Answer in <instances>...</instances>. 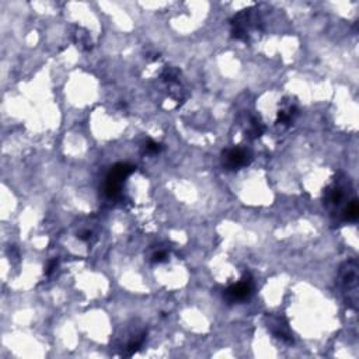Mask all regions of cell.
<instances>
[{
	"label": "cell",
	"instance_id": "3957f363",
	"mask_svg": "<svg viewBox=\"0 0 359 359\" xmlns=\"http://www.w3.org/2000/svg\"><path fill=\"white\" fill-rule=\"evenodd\" d=\"M251 162V154L244 147H233L223 153V166L227 170H238Z\"/></svg>",
	"mask_w": 359,
	"mask_h": 359
},
{
	"label": "cell",
	"instance_id": "9c48e42d",
	"mask_svg": "<svg viewBox=\"0 0 359 359\" xmlns=\"http://www.w3.org/2000/svg\"><path fill=\"white\" fill-rule=\"evenodd\" d=\"M296 115H298V108H296L293 104H288L286 107H284V108L278 112V124L291 125Z\"/></svg>",
	"mask_w": 359,
	"mask_h": 359
},
{
	"label": "cell",
	"instance_id": "9a60e30c",
	"mask_svg": "<svg viewBox=\"0 0 359 359\" xmlns=\"http://www.w3.org/2000/svg\"><path fill=\"white\" fill-rule=\"evenodd\" d=\"M56 267H58V260H52V261H51L48 264V267H47V271H45V274L51 275L52 272H54V271H55Z\"/></svg>",
	"mask_w": 359,
	"mask_h": 359
},
{
	"label": "cell",
	"instance_id": "4fadbf2b",
	"mask_svg": "<svg viewBox=\"0 0 359 359\" xmlns=\"http://www.w3.org/2000/svg\"><path fill=\"white\" fill-rule=\"evenodd\" d=\"M160 150H162V145L154 142V140H149L145 145V153H147V154H157Z\"/></svg>",
	"mask_w": 359,
	"mask_h": 359
},
{
	"label": "cell",
	"instance_id": "277c9868",
	"mask_svg": "<svg viewBox=\"0 0 359 359\" xmlns=\"http://www.w3.org/2000/svg\"><path fill=\"white\" fill-rule=\"evenodd\" d=\"M253 292V282L249 276H244L243 280H240L237 284L229 286L226 289L225 298L227 302L234 303V302H243L249 298Z\"/></svg>",
	"mask_w": 359,
	"mask_h": 359
},
{
	"label": "cell",
	"instance_id": "ba28073f",
	"mask_svg": "<svg viewBox=\"0 0 359 359\" xmlns=\"http://www.w3.org/2000/svg\"><path fill=\"white\" fill-rule=\"evenodd\" d=\"M344 189L341 188L340 185H333L327 189L326 194V205L327 207H340L341 202L344 201Z\"/></svg>",
	"mask_w": 359,
	"mask_h": 359
},
{
	"label": "cell",
	"instance_id": "8fae6325",
	"mask_svg": "<svg viewBox=\"0 0 359 359\" xmlns=\"http://www.w3.org/2000/svg\"><path fill=\"white\" fill-rule=\"evenodd\" d=\"M344 220L347 222H356L359 216V208H358V201L353 198L351 201L348 202V205L344 209Z\"/></svg>",
	"mask_w": 359,
	"mask_h": 359
},
{
	"label": "cell",
	"instance_id": "7a4b0ae2",
	"mask_svg": "<svg viewBox=\"0 0 359 359\" xmlns=\"http://www.w3.org/2000/svg\"><path fill=\"white\" fill-rule=\"evenodd\" d=\"M341 284L344 293L347 295L348 304L353 309L358 306V264L356 261H348L341 268Z\"/></svg>",
	"mask_w": 359,
	"mask_h": 359
},
{
	"label": "cell",
	"instance_id": "5bb4252c",
	"mask_svg": "<svg viewBox=\"0 0 359 359\" xmlns=\"http://www.w3.org/2000/svg\"><path fill=\"white\" fill-rule=\"evenodd\" d=\"M166 258H167V253H166L165 250H158L157 253H154L152 256V262H163L166 261Z\"/></svg>",
	"mask_w": 359,
	"mask_h": 359
},
{
	"label": "cell",
	"instance_id": "30bf717a",
	"mask_svg": "<svg viewBox=\"0 0 359 359\" xmlns=\"http://www.w3.org/2000/svg\"><path fill=\"white\" fill-rule=\"evenodd\" d=\"M73 39L74 43H76V45L79 47L80 49H83V51H89V49H92V38H90V35L87 34V31H83V30H77L76 32L73 34Z\"/></svg>",
	"mask_w": 359,
	"mask_h": 359
},
{
	"label": "cell",
	"instance_id": "52a82bcc",
	"mask_svg": "<svg viewBox=\"0 0 359 359\" xmlns=\"http://www.w3.org/2000/svg\"><path fill=\"white\" fill-rule=\"evenodd\" d=\"M265 131V127L264 124L260 121V118H257L254 115H249V119H247V124L244 125V134L249 139H257L260 138Z\"/></svg>",
	"mask_w": 359,
	"mask_h": 359
},
{
	"label": "cell",
	"instance_id": "2e32d148",
	"mask_svg": "<svg viewBox=\"0 0 359 359\" xmlns=\"http://www.w3.org/2000/svg\"><path fill=\"white\" fill-rule=\"evenodd\" d=\"M77 237H79L80 240L86 242V240H90V237H92V233H90V231H82V233H79V234H77Z\"/></svg>",
	"mask_w": 359,
	"mask_h": 359
},
{
	"label": "cell",
	"instance_id": "7c38bea8",
	"mask_svg": "<svg viewBox=\"0 0 359 359\" xmlns=\"http://www.w3.org/2000/svg\"><path fill=\"white\" fill-rule=\"evenodd\" d=\"M178 76H180L178 69H176V67H165V70L160 74V79L167 85H174L177 79H178Z\"/></svg>",
	"mask_w": 359,
	"mask_h": 359
},
{
	"label": "cell",
	"instance_id": "8992f818",
	"mask_svg": "<svg viewBox=\"0 0 359 359\" xmlns=\"http://www.w3.org/2000/svg\"><path fill=\"white\" fill-rule=\"evenodd\" d=\"M135 171V166L129 165V163H118L112 169H111L110 174L107 176V180L110 181H115V183L122 184V181Z\"/></svg>",
	"mask_w": 359,
	"mask_h": 359
},
{
	"label": "cell",
	"instance_id": "5b68a950",
	"mask_svg": "<svg viewBox=\"0 0 359 359\" xmlns=\"http://www.w3.org/2000/svg\"><path fill=\"white\" fill-rule=\"evenodd\" d=\"M271 331L274 333V335L276 338L280 340L285 341V342H292V334L289 331V327L282 318H278V317H272L269 320V326H268Z\"/></svg>",
	"mask_w": 359,
	"mask_h": 359
},
{
	"label": "cell",
	"instance_id": "6da1fadb",
	"mask_svg": "<svg viewBox=\"0 0 359 359\" xmlns=\"http://www.w3.org/2000/svg\"><path fill=\"white\" fill-rule=\"evenodd\" d=\"M261 30V20L256 9H244L231 20V37L238 41L249 43L250 37Z\"/></svg>",
	"mask_w": 359,
	"mask_h": 359
}]
</instances>
